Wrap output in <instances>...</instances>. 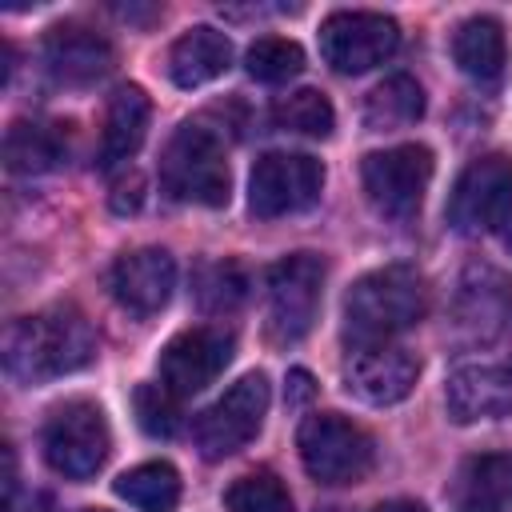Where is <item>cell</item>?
<instances>
[{
	"label": "cell",
	"instance_id": "33",
	"mask_svg": "<svg viewBox=\"0 0 512 512\" xmlns=\"http://www.w3.org/2000/svg\"><path fill=\"white\" fill-rule=\"evenodd\" d=\"M84 512H108V508H84Z\"/></svg>",
	"mask_w": 512,
	"mask_h": 512
},
{
	"label": "cell",
	"instance_id": "31",
	"mask_svg": "<svg viewBox=\"0 0 512 512\" xmlns=\"http://www.w3.org/2000/svg\"><path fill=\"white\" fill-rule=\"evenodd\" d=\"M4 512H48V496H24V500H4Z\"/></svg>",
	"mask_w": 512,
	"mask_h": 512
},
{
	"label": "cell",
	"instance_id": "9",
	"mask_svg": "<svg viewBox=\"0 0 512 512\" xmlns=\"http://www.w3.org/2000/svg\"><path fill=\"white\" fill-rule=\"evenodd\" d=\"M264 288H268V336L280 344H296L316 324L320 292H324V260L312 252H292L268 268Z\"/></svg>",
	"mask_w": 512,
	"mask_h": 512
},
{
	"label": "cell",
	"instance_id": "1",
	"mask_svg": "<svg viewBox=\"0 0 512 512\" xmlns=\"http://www.w3.org/2000/svg\"><path fill=\"white\" fill-rule=\"evenodd\" d=\"M92 356H96V332L76 308L64 304L16 320L4 336V368L24 388L80 372Z\"/></svg>",
	"mask_w": 512,
	"mask_h": 512
},
{
	"label": "cell",
	"instance_id": "22",
	"mask_svg": "<svg viewBox=\"0 0 512 512\" xmlns=\"http://www.w3.org/2000/svg\"><path fill=\"white\" fill-rule=\"evenodd\" d=\"M424 116V88L396 72L388 80H380L368 96H364V124L368 132H392V128H408Z\"/></svg>",
	"mask_w": 512,
	"mask_h": 512
},
{
	"label": "cell",
	"instance_id": "27",
	"mask_svg": "<svg viewBox=\"0 0 512 512\" xmlns=\"http://www.w3.org/2000/svg\"><path fill=\"white\" fill-rule=\"evenodd\" d=\"M196 296L208 312H232L248 296V276L236 260H212L196 272Z\"/></svg>",
	"mask_w": 512,
	"mask_h": 512
},
{
	"label": "cell",
	"instance_id": "14",
	"mask_svg": "<svg viewBox=\"0 0 512 512\" xmlns=\"http://www.w3.org/2000/svg\"><path fill=\"white\" fill-rule=\"evenodd\" d=\"M420 376V364L408 348L396 344H364L348 348L344 360V388L364 404H400Z\"/></svg>",
	"mask_w": 512,
	"mask_h": 512
},
{
	"label": "cell",
	"instance_id": "23",
	"mask_svg": "<svg viewBox=\"0 0 512 512\" xmlns=\"http://www.w3.org/2000/svg\"><path fill=\"white\" fill-rule=\"evenodd\" d=\"M116 496L136 512H172L180 504V472L168 460H148L116 476Z\"/></svg>",
	"mask_w": 512,
	"mask_h": 512
},
{
	"label": "cell",
	"instance_id": "25",
	"mask_svg": "<svg viewBox=\"0 0 512 512\" xmlns=\"http://www.w3.org/2000/svg\"><path fill=\"white\" fill-rule=\"evenodd\" d=\"M272 120L284 132H300V136H316V140L332 136V128H336V112H332L328 96L316 88H296V92L280 96L272 104Z\"/></svg>",
	"mask_w": 512,
	"mask_h": 512
},
{
	"label": "cell",
	"instance_id": "18",
	"mask_svg": "<svg viewBox=\"0 0 512 512\" xmlns=\"http://www.w3.org/2000/svg\"><path fill=\"white\" fill-rule=\"evenodd\" d=\"M452 512H512V452H476L448 488Z\"/></svg>",
	"mask_w": 512,
	"mask_h": 512
},
{
	"label": "cell",
	"instance_id": "21",
	"mask_svg": "<svg viewBox=\"0 0 512 512\" xmlns=\"http://www.w3.org/2000/svg\"><path fill=\"white\" fill-rule=\"evenodd\" d=\"M452 60L456 68L476 84H496L508 64V40L500 20L492 16H468L452 32Z\"/></svg>",
	"mask_w": 512,
	"mask_h": 512
},
{
	"label": "cell",
	"instance_id": "28",
	"mask_svg": "<svg viewBox=\"0 0 512 512\" xmlns=\"http://www.w3.org/2000/svg\"><path fill=\"white\" fill-rule=\"evenodd\" d=\"M224 504L228 512H292V496L276 480V472H248L232 480V488L224 492Z\"/></svg>",
	"mask_w": 512,
	"mask_h": 512
},
{
	"label": "cell",
	"instance_id": "6",
	"mask_svg": "<svg viewBox=\"0 0 512 512\" xmlns=\"http://www.w3.org/2000/svg\"><path fill=\"white\" fill-rule=\"evenodd\" d=\"M40 448L48 468L60 472L64 480H92L112 452V432L100 404L64 400L60 408H52L40 432Z\"/></svg>",
	"mask_w": 512,
	"mask_h": 512
},
{
	"label": "cell",
	"instance_id": "10",
	"mask_svg": "<svg viewBox=\"0 0 512 512\" xmlns=\"http://www.w3.org/2000/svg\"><path fill=\"white\" fill-rule=\"evenodd\" d=\"M268 400H272V392H268L264 372L240 376L220 400H212V404L196 416L192 436H196L200 456H204V460H224V456L240 452V448L260 432V424H264V416H268Z\"/></svg>",
	"mask_w": 512,
	"mask_h": 512
},
{
	"label": "cell",
	"instance_id": "29",
	"mask_svg": "<svg viewBox=\"0 0 512 512\" xmlns=\"http://www.w3.org/2000/svg\"><path fill=\"white\" fill-rule=\"evenodd\" d=\"M180 396L168 392L164 384H140L132 392V408H136V424L148 436H172L180 428Z\"/></svg>",
	"mask_w": 512,
	"mask_h": 512
},
{
	"label": "cell",
	"instance_id": "7",
	"mask_svg": "<svg viewBox=\"0 0 512 512\" xmlns=\"http://www.w3.org/2000/svg\"><path fill=\"white\" fill-rule=\"evenodd\" d=\"M436 160L424 144H396L368 152L360 164V184L372 200V208L388 220H412L428 184H432Z\"/></svg>",
	"mask_w": 512,
	"mask_h": 512
},
{
	"label": "cell",
	"instance_id": "11",
	"mask_svg": "<svg viewBox=\"0 0 512 512\" xmlns=\"http://www.w3.org/2000/svg\"><path fill=\"white\" fill-rule=\"evenodd\" d=\"M400 48V28L384 12H332L320 24V56L344 76L372 72Z\"/></svg>",
	"mask_w": 512,
	"mask_h": 512
},
{
	"label": "cell",
	"instance_id": "12",
	"mask_svg": "<svg viewBox=\"0 0 512 512\" xmlns=\"http://www.w3.org/2000/svg\"><path fill=\"white\" fill-rule=\"evenodd\" d=\"M236 352V336L220 324H200V328H184L176 332L164 352H160V384L176 396H192L200 388H208L232 360Z\"/></svg>",
	"mask_w": 512,
	"mask_h": 512
},
{
	"label": "cell",
	"instance_id": "19",
	"mask_svg": "<svg viewBox=\"0 0 512 512\" xmlns=\"http://www.w3.org/2000/svg\"><path fill=\"white\" fill-rule=\"evenodd\" d=\"M228 64H232V40L212 24L188 28L168 48V76L176 88H204L216 76H224Z\"/></svg>",
	"mask_w": 512,
	"mask_h": 512
},
{
	"label": "cell",
	"instance_id": "24",
	"mask_svg": "<svg viewBox=\"0 0 512 512\" xmlns=\"http://www.w3.org/2000/svg\"><path fill=\"white\" fill-rule=\"evenodd\" d=\"M4 160L20 176H40V172H52L64 160V140L52 124L16 120L4 136Z\"/></svg>",
	"mask_w": 512,
	"mask_h": 512
},
{
	"label": "cell",
	"instance_id": "30",
	"mask_svg": "<svg viewBox=\"0 0 512 512\" xmlns=\"http://www.w3.org/2000/svg\"><path fill=\"white\" fill-rule=\"evenodd\" d=\"M312 392H316L312 376H308L304 368H292V372H288V388H284V400H288L292 408H300V404H308V400H312Z\"/></svg>",
	"mask_w": 512,
	"mask_h": 512
},
{
	"label": "cell",
	"instance_id": "5",
	"mask_svg": "<svg viewBox=\"0 0 512 512\" xmlns=\"http://www.w3.org/2000/svg\"><path fill=\"white\" fill-rule=\"evenodd\" d=\"M448 224L456 232H492L500 248L512 252V160L508 156H480L460 172L448 196Z\"/></svg>",
	"mask_w": 512,
	"mask_h": 512
},
{
	"label": "cell",
	"instance_id": "2",
	"mask_svg": "<svg viewBox=\"0 0 512 512\" xmlns=\"http://www.w3.org/2000/svg\"><path fill=\"white\" fill-rule=\"evenodd\" d=\"M428 312L424 276L408 264H384L364 272L344 296V340L352 348L392 344V336L408 332Z\"/></svg>",
	"mask_w": 512,
	"mask_h": 512
},
{
	"label": "cell",
	"instance_id": "3",
	"mask_svg": "<svg viewBox=\"0 0 512 512\" xmlns=\"http://www.w3.org/2000/svg\"><path fill=\"white\" fill-rule=\"evenodd\" d=\"M160 188L180 204H204V208L228 204L232 172L224 144L208 124L188 120L168 136L160 156Z\"/></svg>",
	"mask_w": 512,
	"mask_h": 512
},
{
	"label": "cell",
	"instance_id": "13",
	"mask_svg": "<svg viewBox=\"0 0 512 512\" xmlns=\"http://www.w3.org/2000/svg\"><path fill=\"white\" fill-rule=\"evenodd\" d=\"M508 316H512V280L496 264L484 260L464 264L452 288V328L472 344H488L492 336L504 332Z\"/></svg>",
	"mask_w": 512,
	"mask_h": 512
},
{
	"label": "cell",
	"instance_id": "17",
	"mask_svg": "<svg viewBox=\"0 0 512 512\" xmlns=\"http://www.w3.org/2000/svg\"><path fill=\"white\" fill-rule=\"evenodd\" d=\"M448 416L456 424L508 420L512 416V364H464L444 388Z\"/></svg>",
	"mask_w": 512,
	"mask_h": 512
},
{
	"label": "cell",
	"instance_id": "4",
	"mask_svg": "<svg viewBox=\"0 0 512 512\" xmlns=\"http://www.w3.org/2000/svg\"><path fill=\"white\" fill-rule=\"evenodd\" d=\"M300 464L304 472L316 480V484H356L372 472V460H376V444L372 436L344 420L340 412H312L304 424H300Z\"/></svg>",
	"mask_w": 512,
	"mask_h": 512
},
{
	"label": "cell",
	"instance_id": "32",
	"mask_svg": "<svg viewBox=\"0 0 512 512\" xmlns=\"http://www.w3.org/2000/svg\"><path fill=\"white\" fill-rule=\"evenodd\" d=\"M372 512H428V508L416 504V500H384V504H376Z\"/></svg>",
	"mask_w": 512,
	"mask_h": 512
},
{
	"label": "cell",
	"instance_id": "20",
	"mask_svg": "<svg viewBox=\"0 0 512 512\" xmlns=\"http://www.w3.org/2000/svg\"><path fill=\"white\" fill-rule=\"evenodd\" d=\"M148 116H152V104H148L144 88L124 84L108 96L104 132H100V168H120L140 152V144L148 136Z\"/></svg>",
	"mask_w": 512,
	"mask_h": 512
},
{
	"label": "cell",
	"instance_id": "15",
	"mask_svg": "<svg viewBox=\"0 0 512 512\" xmlns=\"http://www.w3.org/2000/svg\"><path fill=\"white\" fill-rule=\"evenodd\" d=\"M112 44L88 24H56L44 36V68L64 88H88L112 72Z\"/></svg>",
	"mask_w": 512,
	"mask_h": 512
},
{
	"label": "cell",
	"instance_id": "8",
	"mask_svg": "<svg viewBox=\"0 0 512 512\" xmlns=\"http://www.w3.org/2000/svg\"><path fill=\"white\" fill-rule=\"evenodd\" d=\"M324 192V164L308 152H264L248 172V208L260 220L308 212Z\"/></svg>",
	"mask_w": 512,
	"mask_h": 512
},
{
	"label": "cell",
	"instance_id": "26",
	"mask_svg": "<svg viewBox=\"0 0 512 512\" xmlns=\"http://www.w3.org/2000/svg\"><path fill=\"white\" fill-rule=\"evenodd\" d=\"M244 68L260 84H284L304 72V48L288 36H260L244 52Z\"/></svg>",
	"mask_w": 512,
	"mask_h": 512
},
{
	"label": "cell",
	"instance_id": "16",
	"mask_svg": "<svg viewBox=\"0 0 512 512\" xmlns=\"http://www.w3.org/2000/svg\"><path fill=\"white\" fill-rule=\"evenodd\" d=\"M112 296L120 308L136 316H152L172 300L176 288V260L164 248H132L112 264Z\"/></svg>",
	"mask_w": 512,
	"mask_h": 512
}]
</instances>
